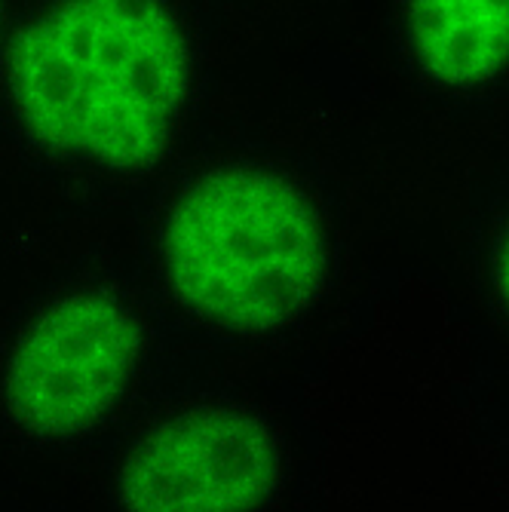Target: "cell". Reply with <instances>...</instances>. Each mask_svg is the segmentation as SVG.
<instances>
[{
  "mask_svg": "<svg viewBox=\"0 0 509 512\" xmlns=\"http://www.w3.org/2000/svg\"><path fill=\"white\" fill-rule=\"evenodd\" d=\"M206 74L200 0H25L0 59V99L43 163L135 181L181 145Z\"/></svg>",
  "mask_w": 509,
  "mask_h": 512,
  "instance_id": "cell-1",
  "label": "cell"
},
{
  "mask_svg": "<svg viewBox=\"0 0 509 512\" xmlns=\"http://www.w3.org/2000/svg\"><path fill=\"white\" fill-rule=\"evenodd\" d=\"M341 267L335 206L307 166L264 148L191 163L154 218V279L188 332L261 347L326 304Z\"/></svg>",
  "mask_w": 509,
  "mask_h": 512,
  "instance_id": "cell-2",
  "label": "cell"
},
{
  "mask_svg": "<svg viewBox=\"0 0 509 512\" xmlns=\"http://www.w3.org/2000/svg\"><path fill=\"white\" fill-rule=\"evenodd\" d=\"M154 362V319L105 276L46 292L0 350V417L25 442L96 439L129 408Z\"/></svg>",
  "mask_w": 509,
  "mask_h": 512,
  "instance_id": "cell-3",
  "label": "cell"
},
{
  "mask_svg": "<svg viewBox=\"0 0 509 512\" xmlns=\"http://www.w3.org/2000/svg\"><path fill=\"white\" fill-rule=\"evenodd\" d=\"M298 482L289 430L267 405L230 390L188 393L123 445L111 500L135 512L280 509Z\"/></svg>",
  "mask_w": 509,
  "mask_h": 512,
  "instance_id": "cell-4",
  "label": "cell"
},
{
  "mask_svg": "<svg viewBox=\"0 0 509 512\" xmlns=\"http://www.w3.org/2000/svg\"><path fill=\"white\" fill-rule=\"evenodd\" d=\"M402 77L445 108L509 96V0H390Z\"/></svg>",
  "mask_w": 509,
  "mask_h": 512,
  "instance_id": "cell-5",
  "label": "cell"
},
{
  "mask_svg": "<svg viewBox=\"0 0 509 512\" xmlns=\"http://www.w3.org/2000/svg\"><path fill=\"white\" fill-rule=\"evenodd\" d=\"M479 273L488 307L509 335V184L485 206L479 224Z\"/></svg>",
  "mask_w": 509,
  "mask_h": 512,
  "instance_id": "cell-6",
  "label": "cell"
},
{
  "mask_svg": "<svg viewBox=\"0 0 509 512\" xmlns=\"http://www.w3.org/2000/svg\"><path fill=\"white\" fill-rule=\"evenodd\" d=\"M16 13H19V0H0V59H4L7 40H10L13 22H16Z\"/></svg>",
  "mask_w": 509,
  "mask_h": 512,
  "instance_id": "cell-7",
  "label": "cell"
}]
</instances>
